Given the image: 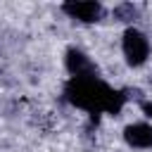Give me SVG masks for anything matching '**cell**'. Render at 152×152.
I'll use <instances>...</instances> for the list:
<instances>
[{
	"mask_svg": "<svg viewBox=\"0 0 152 152\" xmlns=\"http://www.w3.org/2000/svg\"><path fill=\"white\" fill-rule=\"evenodd\" d=\"M121 52H124V57H126V62L131 66H142L150 59V52H152L147 33H142L135 26L126 28L121 33Z\"/></svg>",
	"mask_w": 152,
	"mask_h": 152,
	"instance_id": "6da1fadb",
	"label": "cell"
},
{
	"mask_svg": "<svg viewBox=\"0 0 152 152\" xmlns=\"http://www.w3.org/2000/svg\"><path fill=\"white\" fill-rule=\"evenodd\" d=\"M62 10L69 14V19H78L83 24H93L102 14L100 2H69V5H62Z\"/></svg>",
	"mask_w": 152,
	"mask_h": 152,
	"instance_id": "7a4b0ae2",
	"label": "cell"
},
{
	"mask_svg": "<svg viewBox=\"0 0 152 152\" xmlns=\"http://www.w3.org/2000/svg\"><path fill=\"white\" fill-rule=\"evenodd\" d=\"M124 140L135 147V150H147L152 147V126L150 124H128L124 128Z\"/></svg>",
	"mask_w": 152,
	"mask_h": 152,
	"instance_id": "3957f363",
	"label": "cell"
},
{
	"mask_svg": "<svg viewBox=\"0 0 152 152\" xmlns=\"http://www.w3.org/2000/svg\"><path fill=\"white\" fill-rule=\"evenodd\" d=\"M114 17H116V21H133L135 7L133 5H119V7H114Z\"/></svg>",
	"mask_w": 152,
	"mask_h": 152,
	"instance_id": "277c9868",
	"label": "cell"
}]
</instances>
